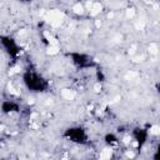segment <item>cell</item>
<instances>
[{
  "instance_id": "6da1fadb",
  "label": "cell",
  "mask_w": 160,
  "mask_h": 160,
  "mask_svg": "<svg viewBox=\"0 0 160 160\" xmlns=\"http://www.w3.org/2000/svg\"><path fill=\"white\" fill-rule=\"evenodd\" d=\"M45 19L48 20V23H50L53 26H59L63 23L64 20V14L59 10H52L46 14Z\"/></svg>"
},
{
  "instance_id": "7a4b0ae2",
  "label": "cell",
  "mask_w": 160,
  "mask_h": 160,
  "mask_svg": "<svg viewBox=\"0 0 160 160\" xmlns=\"http://www.w3.org/2000/svg\"><path fill=\"white\" fill-rule=\"evenodd\" d=\"M61 96L64 99H66V100H73L75 98V93L73 90H69V89H64L61 92Z\"/></svg>"
},
{
  "instance_id": "3957f363",
  "label": "cell",
  "mask_w": 160,
  "mask_h": 160,
  "mask_svg": "<svg viewBox=\"0 0 160 160\" xmlns=\"http://www.w3.org/2000/svg\"><path fill=\"white\" fill-rule=\"evenodd\" d=\"M73 12L75 13V14H78V15H81V14H84V12H85V8H84V5L83 4H75L74 6H73Z\"/></svg>"
},
{
  "instance_id": "277c9868",
  "label": "cell",
  "mask_w": 160,
  "mask_h": 160,
  "mask_svg": "<svg viewBox=\"0 0 160 160\" xmlns=\"http://www.w3.org/2000/svg\"><path fill=\"white\" fill-rule=\"evenodd\" d=\"M113 155V150L111 149H104L100 154V159H109Z\"/></svg>"
},
{
  "instance_id": "5b68a950",
  "label": "cell",
  "mask_w": 160,
  "mask_h": 160,
  "mask_svg": "<svg viewBox=\"0 0 160 160\" xmlns=\"http://www.w3.org/2000/svg\"><path fill=\"white\" fill-rule=\"evenodd\" d=\"M150 134L151 135H159L160 134V126L159 125H153L150 128Z\"/></svg>"
},
{
  "instance_id": "8992f818",
  "label": "cell",
  "mask_w": 160,
  "mask_h": 160,
  "mask_svg": "<svg viewBox=\"0 0 160 160\" xmlns=\"http://www.w3.org/2000/svg\"><path fill=\"white\" fill-rule=\"evenodd\" d=\"M58 52H59L58 45H49V48H48V54L54 55V54H58Z\"/></svg>"
},
{
  "instance_id": "52a82bcc",
  "label": "cell",
  "mask_w": 160,
  "mask_h": 160,
  "mask_svg": "<svg viewBox=\"0 0 160 160\" xmlns=\"http://www.w3.org/2000/svg\"><path fill=\"white\" fill-rule=\"evenodd\" d=\"M158 50H159V49H158V45H156V44H150V45H149V53H150V54H156Z\"/></svg>"
},
{
  "instance_id": "ba28073f",
  "label": "cell",
  "mask_w": 160,
  "mask_h": 160,
  "mask_svg": "<svg viewBox=\"0 0 160 160\" xmlns=\"http://www.w3.org/2000/svg\"><path fill=\"white\" fill-rule=\"evenodd\" d=\"M126 16L130 18V19L134 18L135 16V10H134V9H128V10H126Z\"/></svg>"
},
{
  "instance_id": "9c48e42d",
  "label": "cell",
  "mask_w": 160,
  "mask_h": 160,
  "mask_svg": "<svg viewBox=\"0 0 160 160\" xmlns=\"http://www.w3.org/2000/svg\"><path fill=\"white\" fill-rule=\"evenodd\" d=\"M143 59H144L143 56H136V58H134L133 60H134L135 63H139V61H143Z\"/></svg>"
},
{
  "instance_id": "30bf717a",
  "label": "cell",
  "mask_w": 160,
  "mask_h": 160,
  "mask_svg": "<svg viewBox=\"0 0 160 160\" xmlns=\"http://www.w3.org/2000/svg\"><path fill=\"white\" fill-rule=\"evenodd\" d=\"M100 89H101V86L99 85V84H96V85H95V92H100Z\"/></svg>"
},
{
  "instance_id": "8fae6325",
  "label": "cell",
  "mask_w": 160,
  "mask_h": 160,
  "mask_svg": "<svg viewBox=\"0 0 160 160\" xmlns=\"http://www.w3.org/2000/svg\"><path fill=\"white\" fill-rule=\"evenodd\" d=\"M130 1H134V0H130Z\"/></svg>"
}]
</instances>
